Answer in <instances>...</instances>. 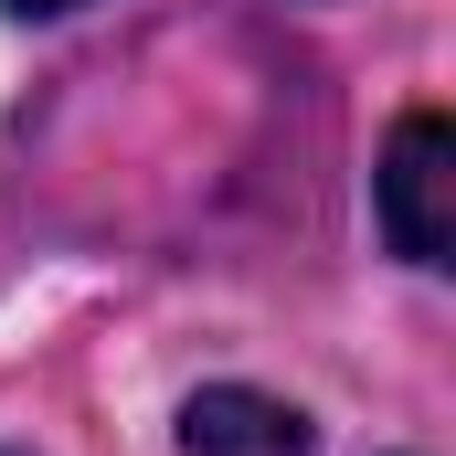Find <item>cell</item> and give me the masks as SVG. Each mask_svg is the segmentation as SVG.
Masks as SVG:
<instances>
[{
  "label": "cell",
  "instance_id": "obj_1",
  "mask_svg": "<svg viewBox=\"0 0 456 456\" xmlns=\"http://www.w3.org/2000/svg\"><path fill=\"white\" fill-rule=\"evenodd\" d=\"M371 202H382V233H393L403 265H446V244H456V127L436 107H414L393 127V149L371 170Z\"/></svg>",
  "mask_w": 456,
  "mask_h": 456
},
{
  "label": "cell",
  "instance_id": "obj_2",
  "mask_svg": "<svg viewBox=\"0 0 456 456\" xmlns=\"http://www.w3.org/2000/svg\"><path fill=\"white\" fill-rule=\"evenodd\" d=\"M181 456H308V414L276 403V393L213 382V393H191V414H181Z\"/></svg>",
  "mask_w": 456,
  "mask_h": 456
},
{
  "label": "cell",
  "instance_id": "obj_3",
  "mask_svg": "<svg viewBox=\"0 0 456 456\" xmlns=\"http://www.w3.org/2000/svg\"><path fill=\"white\" fill-rule=\"evenodd\" d=\"M0 11H21V21H53V11H86V0H0Z\"/></svg>",
  "mask_w": 456,
  "mask_h": 456
}]
</instances>
